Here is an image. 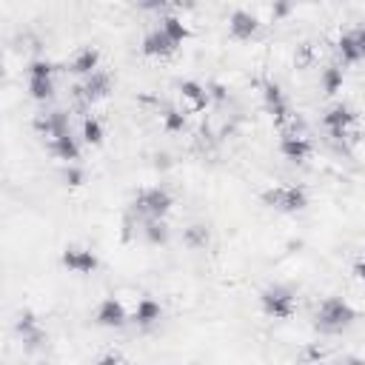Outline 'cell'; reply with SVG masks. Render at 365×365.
Returning <instances> with one entry per match:
<instances>
[{
    "instance_id": "36",
    "label": "cell",
    "mask_w": 365,
    "mask_h": 365,
    "mask_svg": "<svg viewBox=\"0 0 365 365\" xmlns=\"http://www.w3.org/2000/svg\"><path fill=\"white\" fill-rule=\"evenodd\" d=\"M323 357H325V354H323L320 348H309V351H306V359H323Z\"/></svg>"
},
{
    "instance_id": "22",
    "label": "cell",
    "mask_w": 365,
    "mask_h": 365,
    "mask_svg": "<svg viewBox=\"0 0 365 365\" xmlns=\"http://www.w3.org/2000/svg\"><path fill=\"white\" fill-rule=\"evenodd\" d=\"M182 240H186V246H189V249H205V246H208V240H211V234H208L205 226L197 223V226H189V228H186Z\"/></svg>"
},
{
    "instance_id": "32",
    "label": "cell",
    "mask_w": 365,
    "mask_h": 365,
    "mask_svg": "<svg viewBox=\"0 0 365 365\" xmlns=\"http://www.w3.org/2000/svg\"><path fill=\"white\" fill-rule=\"evenodd\" d=\"M354 277L365 283V257H362V260H357V265H354Z\"/></svg>"
},
{
    "instance_id": "30",
    "label": "cell",
    "mask_w": 365,
    "mask_h": 365,
    "mask_svg": "<svg viewBox=\"0 0 365 365\" xmlns=\"http://www.w3.org/2000/svg\"><path fill=\"white\" fill-rule=\"evenodd\" d=\"M63 180H66V186H83V171L69 163V169L63 171Z\"/></svg>"
},
{
    "instance_id": "13",
    "label": "cell",
    "mask_w": 365,
    "mask_h": 365,
    "mask_svg": "<svg viewBox=\"0 0 365 365\" xmlns=\"http://www.w3.org/2000/svg\"><path fill=\"white\" fill-rule=\"evenodd\" d=\"M98 323H100L103 328H120V325L126 323V309H123V302L114 300V297L103 300L100 309H98Z\"/></svg>"
},
{
    "instance_id": "10",
    "label": "cell",
    "mask_w": 365,
    "mask_h": 365,
    "mask_svg": "<svg viewBox=\"0 0 365 365\" xmlns=\"http://www.w3.org/2000/svg\"><path fill=\"white\" fill-rule=\"evenodd\" d=\"M35 132L43 134V137H60L69 132V120L63 111H49V114H38L35 117Z\"/></svg>"
},
{
    "instance_id": "29",
    "label": "cell",
    "mask_w": 365,
    "mask_h": 365,
    "mask_svg": "<svg viewBox=\"0 0 365 365\" xmlns=\"http://www.w3.org/2000/svg\"><path fill=\"white\" fill-rule=\"evenodd\" d=\"M291 9H294V0H274L271 15H274V20H283L291 15Z\"/></svg>"
},
{
    "instance_id": "7",
    "label": "cell",
    "mask_w": 365,
    "mask_h": 365,
    "mask_svg": "<svg viewBox=\"0 0 365 365\" xmlns=\"http://www.w3.org/2000/svg\"><path fill=\"white\" fill-rule=\"evenodd\" d=\"M60 263H63L69 271H75V274H91L100 265L95 254H91L88 249H80V246H66L63 254H60Z\"/></svg>"
},
{
    "instance_id": "17",
    "label": "cell",
    "mask_w": 365,
    "mask_h": 365,
    "mask_svg": "<svg viewBox=\"0 0 365 365\" xmlns=\"http://www.w3.org/2000/svg\"><path fill=\"white\" fill-rule=\"evenodd\" d=\"M98 66H100V52L91 49V46L80 49L77 57L72 60V72H75V75H83V77H88L91 72H98Z\"/></svg>"
},
{
    "instance_id": "25",
    "label": "cell",
    "mask_w": 365,
    "mask_h": 365,
    "mask_svg": "<svg viewBox=\"0 0 365 365\" xmlns=\"http://www.w3.org/2000/svg\"><path fill=\"white\" fill-rule=\"evenodd\" d=\"M337 49H340V54H343V60H345V63H357V60L362 57V54H359V46H357V38H354V35H343V38H340V43H337Z\"/></svg>"
},
{
    "instance_id": "24",
    "label": "cell",
    "mask_w": 365,
    "mask_h": 365,
    "mask_svg": "<svg viewBox=\"0 0 365 365\" xmlns=\"http://www.w3.org/2000/svg\"><path fill=\"white\" fill-rule=\"evenodd\" d=\"M340 88H343V69L328 66L323 72V91H325V95H337Z\"/></svg>"
},
{
    "instance_id": "6",
    "label": "cell",
    "mask_w": 365,
    "mask_h": 365,
    "mask_svg": "<svg viewBox=\"0 0 365 365\" xmlns=\"http://www.w3.org/2000/svg\"><path fill=\"white\" fill-rule=\"evenodd\" d=\"M263 100H265V111L271 114V120H274V123H277V126L288 123L291 109H288V103H286V98H283L280 86L265 83V86H263Z\"/></svg>"
},
{
    "instance_id": "26",
    "label": "cell",
    "mask_w": 365,
    "mask_h": 365,
    "mask_svg": "<svg viewBox=\"0 0 365 365\" xmlns=\"http://www.w3.org/2000/svg\"><path fill=\"white\" fill-rule=\"evenodd\" d=\"M163 126H166V132H182L186 129V114L177 111V109H166L163 111Z\"/></svg>"
},
{
    "instance_id": "20",
    "label": "cell",
    "mask_w": 365,
    "mask_h": 365,
    "mask_svg": "<svg viewBox=\"0 0 365 365\" xmlns=\"http://www.w3.org/2000/svg\"><path fill=\"white\" fill-rule=\"evenodd\" d=\"M29 95H32L35 100H49L54 95V83L52 77H29Z\"/></svg>"
},
{
    "instance_id": "31",
    "label": "cell",
    "mask_w": 365,
    "mask_h": 365,
    "mask_svg": "<svg viewBox=\"0 0 365 365\" xmlns=\"http://www.w3.org/2000/svg\"><path fill=\"white\" fill-rule=\"evenodd\" d=\"M137 3H140L143 9H163L166 0H137Z\"/></svg>"
},
{
    "instance_id": "23",
    "label": "cell",
    "mask_w": 365,
    "mask_h": 365,
    "mask_svg": "<svg viewBox=\"0 0 365 365\" xmlns=\"http://www.w3.org/2000/svg\"><path fill=\"white\" fill-rule=\"evenodd\" d=\"M83 140L88 146H100L103 143V123L98 117H86L83 120Z\"/></svg>"
},
{
    "instance_id": "16",
    "label": "cell",
    "mask_w": 365,
    "mask_h": 365,
    "mask_svg": "<svg viewBox=\"0 0 365 365\" xmlns=\"http://www.w3.org/2000/svg\"><path fill=\"white\" fill-rule=\"evenodd\" d=\"M52 151H54V157L66 160V163L80 160V146H77V140L72 137V132L60 134V137H52Z\"/></svg>"
},
{
    "instance_id": "3",
    "label": "cell",
    "mask_w": 365,
    "mask_h": 365,
    "mask_svg": "<svg viewBox=\"0 0 365 365\" xmlns=\"http://www.w3.org/2000/svg\"><path fill=\"white\" fill-rule=\"evenodd\" d=\"M357 320V311L340 297H328L323 300V306L317 311V325H323L325 331H340L345 325H351Z\"/></svg>"
},
{
    "instance_id": "27",
    "label": "cell",
    "mask_w": 365,
    "mask_h": 365,
    "mask_svg": "<svg viewBox=\"0 0 365 365\" xmlns=\"http://www.w3.org/2000/svg\"><path fill=\"white\" fill-rule=\"evenodd\" d=\"M311 60H314V46H311V43H302V46H297V54H294V63H297V69H306V66H311Z\"/></svg>"
},
{
    "instance_id": "34",
    "label": "cell",
    "mask_w": 365,
    "mask_h": 365,
    "mask_svg": "<svg viewBox=\"0 0 365 365\" xmlns=\"http://www.w3.org/2000/svg\"><path fill=\"white\" fill-rule=\"evenodd\" d=\"M126 357L123 354H117V351H111V354H106V357H100V362H123Z\"/></svg>"
},
{
    "instance_id": "21",
    "label": "cell",
    "mask_w": 365,
    "mask_h": 365,
    "mask_svg": "<svg viewBox=\"0 0 365 365\" xmlns=\"http://www.w3.org/2000/svg\"><path fill=\"white\" fill-rule=\"evenodd\" d=\"M163 32H166L177 46L189 40V26L182 23L180 17H166V20H163Z\"/></svg>"
},
{
    "instance_id": "14",
    "label": "cell",
    "mask_w": 365,
    "mask_h": 365,
    "mask_svg": "<svg viewBox=\"0 0 365 365\" xmlns=\"http://www.w3.org/2000/svg\"><path fill=\"white\" fill-rule=\"evenodd\" d=\"M17 334L23 337V343H26L29 348H38V345L46 343V334L38 328V320H35L32 311H23V314L17 317Z\"/></svg>"
},
{
    "instance_id": "15",
    "label": "cell",
    "mask_w": 365,
    "mask_h": 365,
    "mask_svg": "<svg viewBox=\"0 0 365 365\" xmlns=\"http://www.w3.org/2000/svg\"><path fill=\"white\" fill-rule=\"evenodd\" d=\"M180 95L192 103V109H194V111H203V109L208 106V100H211L208 88H205V86H200L197 80H182V83H180Z\"/></svg>"
},
{
    "instance_id": "18",
    "label": "cell",
    "mask_w": 365,
    "mask_h": 365,
    "mask_svg": "<svg viewBox=\"0 0 365 365\" xmlns=\"http://www.w3.org/2000/svg\"><path fill=\"white\" fill-rule=\"evenodd\" d=\"M160 314H163L160 302H155L151 297H143V300L137 302V309H134V323H137V325H151V323L160 320Z\"/></svg>"
},
{
    "instance_id": "4",
    "label": "cell",
    "mask_w": 365,
    "mask_h": 365,
    "mask_svg": "<svg viewBox=\"0 0 365 365\" xmlns=\"http://www.w3.org/2000/svg\"><path fill=\"white\" fill-rule=\"evenodd\" d=\"M260 306L274 320H288L294 314V294L286 286H271L260 294Z\"/></svg>"
},
{
    "instance_id": "35",
    "label": "cell",
    "mask_w": 365,
    "mask_h": 365,
    "mask_svg": "<svg viewBox=\"0 0 365 365\" xmlns=\"http://www.w3.org/2000/svg\"><path fill=\"white\" fill-rule=\"evenodd\" d=\"M354 38H357V46H359V54L365 57V29H359V32H357Z\"/></svg>"
},
{
    "instance_id": "5",
    "label": "cell",
    "mask_w": 365,
    "mask_h": 365,
    "mask_svg": "<svg viewBox=\"0 0 365 365\" xmlns=\"http://www.w3.org/2000/svg\"><path fill=\"white\" fill-rule=\"evenodd\" d=\"M109 91H111V77H109L106 72H91V75L86 77V83L75 88V95H77L80 100H86V103H95V100L109 98Z\"/></svg>"
},
{
    "instance_id": "37",
    "label": "cell",
    "mask_w": 365,
    "mask_h": 365,
    "mask_svg": "<svg viewBox=\"0 0 365 365\" xmlns=\"http://www.w3.org/2000/svg\"><path fill=\"white\" fill-rule=\"evenodd\" d=\"M294 3H297V0H294Z\"/></svg>"
},
{
    "instance_id": "19",
    "label": "cell",
    "mask_w": 365,
    "mask_h": 365,
    "mask_svg": "<svg viewBox=\"0 0 365 365\" xmlns=\"http://www.w3.org/2000/svg\"><path fill=\"white\" fill-rule=\"evenodd\" d=\"M143 231H146V240L151 242V246H163V242L169 240V228H166L163 217H146Z\"/></svg>"
},
{
    "instance_id": "9",
    "label": "cell",
    "mask_w": 365,
    "mask_h": 365,
    "mask_svg": "<svg viewBox=\"0 0 365 365\" xmlns=\"http://www.w3.org/2000/svg\"><path fill=\"white\" fill-rule=\"evenodd\" d=\"M354 120H357V114L348 106H334V109L325 111L323 123L331 132V137H345V132H348V126L354 123Z\"/></svg>"
},
{
    "instance_id": "8",
    "label": "cell",
    "mask_w": 365,
    "mask_h": 365,
    "mask_svg": "<svg viewBox=\"0 0 365 365\" xmlns=\"http://www.w3.org/2000/svg\"><path fill=\"white\" fill-rule=\"evenodd\" d=\"M257 29H260V20H257L251 12H246V9L231 12V17H228V32H231V38H237V40H251V38L257 35Z\"/></svg>"
},
{
    "instance_id": "1",
    "label": "cell",
    "mask_w": 365,
    "mask_h": 365,
    "mask_svg": "<svg viewBox=\"0 0 365 365\" xmlns=\"http://www.w3.org/2000/svg\"><path fill=\"white\" fill-rule=\"evenodd\" d=\"M263 203L268 208H277V211H302L309 205V194L302 186H274V189H265L263 192Z\"/></svg>"
},
{
    "instance_id": "33",
    "label": "cell",
    "mask_w": 365,
    "mask_h": 365,
    "mask_svg": "<svg viewBox=\"0 0 365 365\" xmlns=\"http://www.w3.org/2000/svg\"><path fill=\"white\" fill-rule=\"evenodd\" d=\"M208 95H211V98H217V100H223V98H226V88L215 83V86H208Z\"/></svg>"
},
{
    "instance_id": "11",
    "label": "cell",
    "mask_w": 365,
    "mask_h": 365,
    "mask_svg": "<svg viewBox=\"0 0 365 365\" xmlns=\"http://www.w3.org/2000/svg\"><path fill=\"white\" fill-rule=\"evenodd\" d=\"M143 54L146 57H169V54H174L177 52V43L163 32V29H157V32H148L146 38H143Z\"/></svg>"
},
{
    "instance_id": "28",
    "label": "cell",
    "mask_w": 365,
    "mask_h": 365,
    "mask_svg": "<svg viewBox=\"0 0 365 365\" xmlns=\"http://www.w3.org/2000/svg\"><path fill=\"white\" fill-rule=\"evenodd\" d=\"M54 66L49 60H35V63H29V77H52Z\"/></svg>"
},
{
    "instance_id": "2",
    "label": "cell",
    "mask_w": 365,
    "mask_h": 365,
    "mask_svg": "<svg viewBox=\"0 0 365 365\" xmlns=\"http://www.w3.org/2000/svg\"><path fill=\"white\" fill-rule=\"evenodd\" d=\"M171 203H174L171 194L166 189L155 186V189L137 192V197L132 203V211H134L137 217H166L169 211H171Z\"/></svg>"
},
{
    "instance_id": "12",
    "label": "cell",
    "mask_w": 365,
    "mask_h": 365,
    "mask_svg": "<svg viewBox=\"0 0 365 365\" xmlns=\"http://www.w3.org/2000/svg\"><path fill=\"white\" fill-rule=\"evenodd\" d=\"M280 155L291 163H302L309 155H311V140L302 137V134H286L280 140Z\"/></svg>"
}]
</instances>
